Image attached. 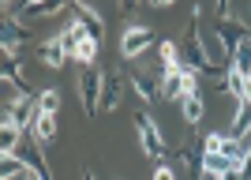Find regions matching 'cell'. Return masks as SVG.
<instances>
[{"label":"cell","mask_w":251,"mask_h":180,"mask_svg":"<svg viewBox=\"0 0 251 180\" xmlns=\"http://www.w3.org/2000/svg\"><path fill=\"white\" fill-rule=\"evenodd\" d=\"M101 86H105V72H98V68H83L79 72V102H83L86 117L101 113Z\"/></svg>","instance_id":"3"},{"label":"cell","mask_w":251,"mask_h":180,"mask_svg":"<svg viewBox=\"0 0 251 180\" xmlns=\"http://www.w3.org/2000/svg\"><path fill=\"white\" fill-rule=\"evenodd\" d=\"M232 165H236V161H229L225 154H202V169H206V173H218V177H225Z\"/></svg>","instance_id":"25"},{"label":"cell","mask_w":251,"mask_h":180,"mask_svg":"<svg viewBox=\"0 0 251 180\" xmlns=\"http://www.w3.org/2000/svg\"><path fill=\"white\" fill-rule=\"evenodd\" d=\"M131 90L143 105H154L157 98H161V79H154L150 72H131Z\"/></svg>","instance_id":"7"},{"label":"cell","mask_w":251,"mask_h":180,"mask_svg":"<svg viewBox=\"0 0 251 180\" xmlns=\"http://www.w3.org/2000/svg\"><path fill=\"white\" fill-rule=\"evenodd\" d=\"M19 158L26 161V169H30L34 177L52 180V169H49V161L42 158V147H38V143H23V147H19Z\"/></svg>","instance_id":"9"},{"label":"cell","mask_w":251,"mask_h":180,"mask_svg":"<svg viewBox=\"0 0 251 180\" xmlns=\"http://www.w3.org/2000/svg\"><path fill=\"white\" fill-rule=\"evenodd\" d=\"M120 105V72H105V86H101V113H113Z\"/></svg>","instance_id":"14"},{"label":"cell","mask_w":251,"mask_h":180,"mask_svg":"<svg viewBox=\"0 0 251 180\" xmlns=\"http://www.w3.org/2000/svg\"><path fill=\"white\" fill-rule=\"evenodd\" d=\"M38 109H42V113H52V117H56V109H60V90H56V86L42 90V94H38Z\"/></svg>","instance_id":"28"},{"label":"cell","mask_w":251,"mask_h":180,"mask_svg":"<svg viewBox=\"0 0 251 180\" xmlns=\"http://www.w3.org/2000/svg\"><path fill=\"white\" fill-rule=\"evenodd\" d=\"M23 173H26V161H23L19 154H4V158H0V177H4V180L23 177Z\"/></svg>","instance_id":"24"},{"label":"cell","mask_w":251,"mask_h":180,"mask_svg":"<svg viewBox=\"0 0 251 180\" xmlns=\"http://www.w3.org/2000/svg\"><path fill=\"white\" fill-rule=\"evenodd\" d=\"M154 42H157L154 26H127L124 38H120V53H124V60H135V56L147 53Z\"/></svg>","instance_id":"5"},{"label":"cell","mask_w":251,"mask_h":180,"mask_svg":"<svg viewBox=\"0 0 251 180\" xmlns=\"http://www.w3.org/2000/svg\"><path fill=\"white\" fill-rule=\"evenodd\" d=\"M19 147H23V128L4 124L0 128V150H4V154H19Z\"/></svg>","instance_id":"19"},{"label":"cell","mask_w":251,"mask_h":180,"mask_svg":"<svg viewBox=\"0 0 251 180\" xmlns=\"http://www.w3.org/2000/svg\"><path fill=\"white\" fill-rule=\"evenodd\" d=\"M221 147H225V135H221V131H210V135L202 139V154H221Z\"/></svg>","instance_id":"29"},{"label":"cell","mask_w":251,"mask_h":180,"mask_svg":"<svg viewBox=\"0 0 251 180\" xmlns=\"http://www.w3.org/2000/svg\"><path fill=\"white\" fill-rule=\"evenodd\" d=\"M135 131H139V143H143V150H147L150 158H161V154H165V139H161V131L154 128L147 109L135 113Z\"/></svg>","instance_id":"6"},{"label":"cell","mask_w":251,"mask_h":180,"mask_svg":"<svg viewBox=\"0 0 251 180\" xmlns=\"http://www.w3.org/2000/svg\"><path fill=\"white\" fill-rule=\"evenodd\" d=\"M188 94H199V75L191 72V68L161 75V98H165V102H184Z\"/></svg>","instance_id":"4"},{"label":"cell","mask_w":251,"mask_h":180,"mask_svg":"<svg viewBox=\"0 0 251 180\" xmlns=\"http://www.w3.org/2000/svg\"><path fill=\"white\" fill-rule=\"evenodd\" d=\"M225 90H229L236 102H244V98H248V75L236 72L232 64H229V72H225Z\"/></svg>","instance_id":"20"},{"label":"cell","mask_w":251,"mask_h":180,"mask_svg":"<svg viewBox=\"0 0 251 180\" xmlns=\"http://www.w3.org/2000/svg\"><path fill=\"white\" fill-rule=\"evenodd\" d=\"M0 75H4V83H15V90H19V94H30V98H34L30 83L19 75V56H15V53H4V60H0Z\"/></svg>","instance_id":"13"},{"label":"cell","mask_w":251,"mask_h":180,"mask_svg":"<svg viewBox=\"0 0 251 180\" xmlns=\"http://www.w3.org/2000/svg\"><path fill=\"white\" fill-rule=\"evenodd\" d=\"M19 180H42V177H34V173H30V169H26V173H23V177H19Z\"/></svg>","instance_id":"32"},{"label":"cell","mask_w":251,"mask_h":180,"mask_svg":"<svg viewBox=\"0 0 251 180\" xmlns=\"http://www.w3.org/2000/svg\"><path fill=\"white\" fill-rule=\"evenodd\" d=\"M4 53H15L19 56V45L30 38V30H26V23H19V19H11V15H4Z\"/></svg>","instance_id":"10"},{"label":"cell","mask_w":251,"mask_h":180,"mask_svg":"<svg viewBox=\"0 0 251 180\" xmlns=\"http://www.w3.org/2000/svg\"><path fill=\"white\" fill-rule=\"evenodd\" d=\"M180 60H184V68H191L195 75H210V79H221V75L229 72V68H218V64L210 60L206 45H202L199 8L191 11V23H188V30H184V42H180Z\"/></svg>","instance_id":"1"},{"label":"cell","mask_w":251,"mask_h":180,"mask_svg":"<svg viewBox=\"0 0 251 180\" xmlns=\"http://www.w3.org/2000/svg\"><path fill=\"white\" fill-rule=\"evenodd\" d=\"M232 68H236V72H244V75L251 79V38H248V42H240V49L232 53Z\"/></svg>","instance_id":"26"},{"label":"cell","mask_w":251,"mask_h":180,"mask_svg":"<svg viewBox=\"0 0 251 180\" xmlns=\"http://www.w3.org/2000/svg\"><path fill=\"white\" fill-rule=\"evenodd\" d=\"M180 161H184V169L191 173V177H199L202 173V150L191 143V139H184V147H180Z\"/></svg>","instance_id":"18"},{"label":"cell","mask_w":251,"mask_h":180,"mask_svg":"<svg viewBox=\"0 0 251 180\" xmlns=\"http://www.w3.org/2000/svg\"><path fill=\"white\" fill-rule=\"evenodd\" d=\"M157 56H161V75L180 72V68H184V60H180V45H173V42H161V45H157Z\"/></svg>","instance_id":"17"},{"label":"cell","mask_w":251,"mask_h":180,"mask_svg":"<svg viewBox=\"0 0 251 180\" xmlns=\"http://www.w3.org/2000/svg\"><path fill=\"white\" fill-rule=\"evenodd\" d=\"M30 135H34L38 147H52V139H56V117L38 109V117H34V124H30Z\"/></svg>","instance_id":"11"},{"label":"cell","mask_w":251,"mask_h":180,"mask_svg":"<svg viewBox=\"0 0 251 180\" xmlns=\"http://www.w3.org/2000/svg\"><path fill=\"white\" fill-rule=\"evenodd\" d=\"M56 11H64V4H23L19 11H15V19L26 23V19H49V15H56Z\"/></svg>","instance_id":"16"},{"label":"cell","mask_w":251,"mask_h":180,"mask_svg":"<svg viewBox=\"0 0 251 180\" xmlns=\"http://www.w3.org/2000/svg\"><path fill=\"white\" fill-rule=\"evenodd\" d=\"M38 56H42L45 68H64V64L72 60V56H68V49L60 45V38H45V42L38 45Z\"/></svg>","instance_id":"12"},{"label":"cell","mask_w":251,"mask_h":180,"mask_svg":"<svg viewBox=\"0 0 251 180\" xmlns=\"http://www.w3.org/2000/svg\"><path fill=\"white\" fill-rule=\"evenodd\" d=\"M56 38H60V45L68 49V56H75V49H79L86 38H94V34H90V26H86L83 19H75V15H72V23H68V26H64Z\"/></svg>","instance_id":"8"},{"label":"cell","mask_w":251,"mask_h":180,"mask_svg":"<svg viewBox=\"0 0 251 180\" xmlns=\"http://www.w3.org/2000/svg\"><path fill=\"white\" fill-rule=\"evenodd\" d=\"M75 19H83L86 26H90V34H94L98 42H101V15H98L94 8H86V4H75V11H72Z\"/></svg>","instance_id":"21"},{"label":"cell","mask_w":251,"mask_h":180,"mask_svg":"<svg viewBox=\"0 0 251 180\" xmlns=\"http://www.w3.org/2000/svg\"><path fill=\"white\" fill-rule=\"evenodd\" d=\"M98 49H101V42H98V38H86V42L79 45V49H75V56H72V60H79L83 68H94V60H98Z\"/></svg>","instance_id":"22"},{"label":"cell","mask_w":251,"mask_h":180,"mask_svg":"<svg viewBox=\"0 0 251 180\" xmlns=\"http://www.w3.org/2000/svg\"><path fill=\"white\" fill-rule=\"evenodd\" d=\"M180 109H184V120H188V124H199L202 113H206V105H202L199 94H188L184 102H180Z\"/></svg>","instance_id":"23"},{"label":"cell","mask_w":251,"mask_h":180,"mask_svg":"<svg viewBox=\"0 0 251 180\" xmlns=\"http://www.w3.org/2000/svg\"><path fill=\"white\" fill-rule=\"evenodd\" d=\"M214 34L221 38V45H225V53H229V56L240 49V42H248V38H251L248 26H244V19L225 4V0H221L218 11H214Z\"/></svg>","instance_id":"2"},{"label":"cell","mask_w":251,"mask_h":180,"mask_svg":"<svg viewBox=\"0 0 251 180\" xmlns=\"http://www.w3.org/2000/svg\"><path fill=\"white\" fill-rule=\"evenodd\" d=\"M83 180H94V173H83Z\"/></svg>","instance_id":"33"},{"label":"cell","mask_w":251,"mask_h":180,"mask_svg":"<svg viewBox=\"0 0 251 180\" xmlns=\"http://www.w3.org/2000/svg\"><path fill=\"white\" fill-rule=\"evenodd\" d=\"M221 154H225L229 161H236V165H240V161L248 158V150H244V139H232V135H225V147H221Z\"/></svg>","instance_id":"27"},{"label":"cell","mask_w":251,"mask_h":180,"mask_svg":"<svg viewBox=\"0 0 251 180\" xmlns=\"http://www.w3.org/2000/svg\"><path fill=\"white\" fill-rule=\"evenodd\" d=\"M199 180H221V177H218V173H206V169H202V173H199Z\"/></svg>","instance_id":"31"},{"label":"cell","mask_w":251,"mask_h":180,"mask_svg":"<svg viewBox=\"0 0 251 180\" xmlns=\"http://www.w3.org/2000/svg\"><path fill=\"white\" fill-rule=\"evenodd\" d=\"M232 139H248L251 135V98H244L240 105H236V120H232Z\"/></svg>","instance_id":"15"},{"label":"cell","mask_w":251,"mask_h":180,"mask_svg":"<svg viewBox=\"0 0 251 180\" xmlns=\"http://www.w3.org/2000/svg\"><path fill=\"white\" fill-rule=\"evenodd\" d=\"M154 180H176V173L169 169V165H157V169H154Z\"/></svg>","instance_id":"30"}]
</instances>
